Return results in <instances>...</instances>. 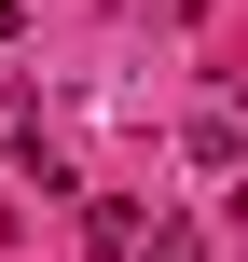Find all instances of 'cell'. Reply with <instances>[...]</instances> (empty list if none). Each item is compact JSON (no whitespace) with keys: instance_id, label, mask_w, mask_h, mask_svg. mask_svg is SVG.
<instances>
[{"instance_id":"obj_1","label":"cell","mask_w":248,"mask_h":262,"mask_svg":"<svg viewBox=\"0 0 248 262\" xmlns=\"http://www.w3.org/2000/svg\"><path fill=\"white\" fill-rule=\"evenodd\" d=\"M138 235H152V207H124V193L83 207V249H97V262H138Z\"/></svg>"},{"instance_id":"obj_2","label":"cell","mask_w":248,"mask_h":262,"mask_svg":"<svg viewBox=\"0 0 248 262\" xmlns=\"http://www.w3.org/2000/svg\"><path fill=\"white\" fill-rule=\"evenodd\" d=\"M193 166H248V97H207L193 111Z\"/></svg>"},{"instance_id":"obj_3","label":"cell","mask_w":248,"mask_h":262,"mask_svg":"<svg viewBox=\"0 0 248 262\" xmlns=\"http://www.w3.org/2000/svg\"><path fill=\"white\" fill-rule=\"evenodd\" d=\"M138 262H207V221H179V207H152V235H138Z\"/></svg>"},{"instance_id":"obj_4","label":"cell","mask_w":248,"mask_h":262,"mask_svg":"<svg viewBox=\"0 0 248 262\" xmlns=\"http://www.w3.org/2000/svg\"><path fill=\"white\" fill-rule=\"evenodd\" d=\"M152 14H207V0H152Z\"/></svg>"}]
</instances>
